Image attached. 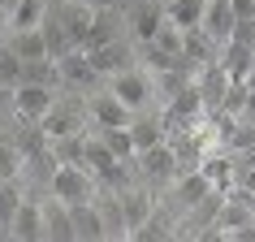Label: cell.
I'll return each instance as SVG.
<instances>
[{"label": "cell", "mask_w": 255, "mask_h": 242, "mask_svg": "<svg viewBox=\"0 0 255 242\" xmlns=\"http://www.w3.org/2000/svg\"><path fill=\"white\" fill-rule=\"evenodd\" d=\"M203 9H208V0H164V17H169L177 30L199 26V22H203Z\"/></svg>", "instance_id": "cell-22"}, {"label": "cell", "mask_w": 255, "mask_h": 242, "mask_svg": "<svg viewBox=\"0 0 255 242\" xmlns=\"http://www.w3.org/2000/svg\"><path fill=\"white\" fill-rule=\"evenodd\" d=\"M56 104V87L43 82H17L13 87V117L17 121H43V113Z\"/></svg>", "instance_id": "cell-6"}, {"label": "cell", "mask_w": 255, "mask_h": 242, "mask_svg": "<svg viewBox=\"0 0 255 242\" xmlns=\"http://www.w3.org/2000/svg\"><path fill=\"white\" fill-rule=\"evenodd\" d=\"M39 212H43V238L48 242H74V221H69V208L61 199H39Z\"/></svg>", "instance_id": "cell-13"}, {"label": "cell", "mask_w": 255, "mask_h": 242, "mask_svg": "<svg viewBox=\"0 0 255 242\" xmlns=\"http://www.w3.org/2000/svg\"><path fill=\"white\" fill-rule=\"evenodd\" d=\"M173 238H177V216L164 208H156L143 225L130 229V242H173Z\"/></svg>", "instance_id": "cell-14"}, {"label": "cell", "mask_w": 255, "mask_h": 242, "mask_svg": "<svg viewBox=\"0 0 255 242\" xmlns=\"http://www.w3.org/2000/svg\"><path fill=\"white\" fill-rule=\"evenodd\" d=\"M9 48H13L22 61H35V56H48V43H43V30L30 26V30H13V39H9Z\"/></svg>", "instance_id": "cell-26"}, {"label": "cell", "mask_w": 255, "mask_h": 242, "mask_svg": "<svg viewBox=\"0 0 255 242\" xmlns=\"http://www.w3.org/2000/svg\"><path fill=\"white\" fill-rule=\"evenodd\" d=\"M39 30H43V43H48V56H52V61H61V56L74 48V43H69V35H65V26H61L56 4H48V13L39 17Z\"/></svg>", "instance_id": "cell-20"}, {"label": "cell", "mask_w": 255, "mask_h": 242, "mask_svg": "<svg viewBox=\"0 0 255 242\" xmlns=\"http://www.w3.org/2000/svg\"><path fill=\"white\" fill-rule=\"evenodd\" d=\"M242 121H247V125H255V91L251 87H247V104H242V113H238Z\"/></svg>", "instance_id": "cell-32"}, {"label": "cell", "mask_w": 255, "mask_h": 242, "mask_svg": "<svg viewBox=\"0 0 255 242\" xmlns=\"http://www.w3.org/2000/svg\"><path fill=\"white\" fill-rule=\"evenodd\" d=\"M95 208L104 216V238H126V212H121V199L117 190H95Z\"/></svg>", "instance_id": "cell-18"}, {"label": "cell", "mask_w": 255, "mask_h": 242, "mask_svg": "<svg viewBox=\"0 0 255 242\" xmlns=\"http://www.w3.org/2000/svg\"><path fill=\"white\" fill-rule=\"evenodd\" d=\"M164 26V4L160 0H138L134 9H130V30H134V39H151L156 30Z\"/></svg>", "instance_id": "cell-17"}, {"label": "cell", "mask_w": 255, "mask_h": 242, "mask_svg": "<svg viewBox=\"0 0 255 242\" xmlns=\"http://www.w3.org/2000/svg\"><path fill=\"white\" fill-rule=\"evenodd\" d=\"M13 113V87H0V117Z\"/></svg>", "instance_id": "cell-33"}, {"label": "cell", "mask_w": 255, "mask_h": 242, "mask_svg": "<svg viewBox=\"0 0 255 242\" xmlns=\"http://www.w3.org/2000/svg\"><path fill=\"white\" fill-rule=\"evenodd\" d=\"M17 82H22V56L9 43H0V87H17Z\"/></svg>", "instance_id": "cell-30"}, {"label": "cell", "mask_w": 255, "mask_h": 242, "mask_svg": "<svg viewBox=\"0 0 255 242\" xmlns=\"http://www.w3.org/2000/svg\"><path fill=\"white\" fill-rule=\"evenodd\" d=\"M17 173H22V151L13 138L0 134V177H17Z\"/></svg>", "instance_id": "cell-31"}, {"label": "cell", "mask_w": 255, "mask_h": 242, "mask_svg": "<svg viewBox=\"0 0 255 242\" xmlns=\"http://www.w3.org/2000/svg\"><path fill=\"white\" fill-rule=\"evenodd\" d=\"M126 130H130V138H134V156H138V151H147V147H156V143H164V138H169V130H164V121H156V117H143V113H134Z\"/></svg>", "instance_id": "cell-19"}, {"label": "cell", "mask_w": 255, "mask_h": 242, "mask_svg": "<svg viewBox=\"0 0 255 242\" xmlns=\"http://www.w3.org/2000/svg\"><path fill=\"white\" fill-rule=\"evenodd\" d=\"M52 4H56V13H61V26H65L69 43L82 48V43H87V30H91L95 9H91V4H82V0H52Z\"/></svg>", "instance_id": "cell-10"}, {"label": "cell", "mask_w": 255, "mask_h": 242, "mask_svg": "<svg viewBox=\"0 0 255 242\" xmlns=\"http://www.w3.org/2000/svg\"><path fill=\"white\" fill-rule=\"evenodd\" d=\"M56 164H82V147H87V134H61V138H48Z\"/></svg>", "instance_id": "cell-27"}, {"label": "cell", "mask_w": 255, "mask_h": 242, "mask_svg": "<svg viewBox=\"0 0 255 242\" xmlns=\"http://www.w3.org/2000/svg\"><path fill=\"white\" fill-rule=\"evenodd\" d=\"M13 143H17V151H22V160L48 151V134H43L39 121H22V125H17V134H13Z\"/></svg>", "instance_id": "cell-25"}, {"label": "cell", "mask_w": 255, "mask_h": 242, "mask_svg": "<svg viewBox=\"0 0 255 242\" xmlns=\"http://www.w3.org/2000/svg\"><path fill=\"white\" fill-rule=\"evenodd\" d=\"M134 173H138V182H143L151 195H156V190H169V186H173V177L182 173L173 143L164 138V143H156V147L138 151V156H134Z\"/></svg>", "instance_id": "cell-1"}, {"label": "cell", "mask_w": 255, "mask_h": 242, "mask_svg": "<svg viewBox=\"0 0 255 242\" xmlns=\"http://www.w3.org/2000/svg\"><path fill=\"white\" fill-rule=\"evenodd\" d=\"M56 74H61V87H69V91H78V95H91L95 87H100V69L91 65V56L82 52V48H69L61 61H56Z\"/></svg>", "instance_id": "cell-4"}, {"label": "cell", "mask_w": 255, "mask_h": 242, "mask_svg": "<svg viewBox=\"0 0 255 242\" xmlns=\"http://www.w3.org/2000/svg\"><path fill=\"white\" fill-rule=\"evenodd\" d=\"M9 238L13 242H43V212H39V199H35V195H26L22 208L13 212Z\"/></svg>", "instance_id": "cell-12"}, {"label": "cell", "mask_w": 255, "mask_h": 242, "mask_svg": "<svg viewBox=\"0 0 255 242\" xmlns=\"http://www.w3.org/2000/svg\"><path fill=\"white\" fill-rule=\"evenodd\" d=\"M13 4H17V0H0V22H9V13H13Z\"/></svg>", "instance_id": "cell-35"}, {"label": "cell", "mask_w": 255, "mask_h": 242, "mask_svg": "<svg viewBox=\"0 0 255 242\" xmlns=\"http://www.w3.org/2000/svg\"><path fill=\"white\" fill-rule=\"evenodd\" d=\"M195 169L212 182V190H225V195L234 190V156H225V151H221V156H203Z\"/></svg>", "instance_id": "cell-21"}, {"label": "cell", "mask_w": 255, "mask_h": 242, "mask_svg": "<svg viewBox=\"0 0 255 242\" xmlns=\"http://www.w3.org/2000/svg\"><path fill=\"white\" fill-rule=\"evenodd\" d=\"M108 91L117 95L121 104L130 108V113H143V108L151 104V91H156V82H151V74H143V69H117V74H108Z\"/></svg>", "instance_id": "cell-3"}, {"label": "cell", "mask_w": 255, "mask_h": 242, "mask_svg": "<svg viewBox=\"0 0 255 242\" xmlns=\"http://www.w3.org/2000/svg\"><path fill=\"white\" fill-rule=\"evenodd\" d=\"M69 221H74V242H104V216L91 203H74L69 208Z\"/></svg>", "instance_id": "cell-15"}, {"label": "cell", "mask_w": 255, "mask_h": 242, "mask_svg": "<svg viewBox=\"0 0 255 242\" xmlns=\"http://www.w3.org/2000/svg\"><path fill=\"white\" fill-rule=\"evenodd\" d=\"M117 30H121V13H117V9H95L91 30H87V43H82V48H95V43L117 39Z\"/></svg>", "instance_id": "cell-24"}, {"label": "cell", "mask_w": 255, "mask_h": 242, "mask_svg": "<svg viewBox=\"0 0 255 242\" xmlns=\"http://www.w3.org/2000/svg\"><path fill=\"white\" fill-rule=\"evenodd\" d=\"M242 82H247V87H251V91H255V61H251V65H247V74H242Z\"/></svg>", "instance_id": "cell-36"}, {"label": "cell", "mask_w": 255, "mask_h": 242, "mask_svg": "<svg viewBox=\"0 0 255 242\" xmlns=\"http://www.w3.org/2000/svg\"><path fill=\"white\" fill-rule=\"evenodd\" d=\"M48 4H52V0H17L13 13H9V26H13V30H30V26H39V17L48 13Z\"/></svg>", "instance_id": "cell-28"}, {"label": "cell", "mask_w": 255, "mask_h": 242, "mask_svg": "<svg viewBox=\"0 0 255 242\" xmlns=\"http://www.w3.org/2000/svg\"><path fill=\"white\" fill-rule=\"evenodd\" d=\"M95 190H100V182L91 177L87 164H56L52 177H48V195H56L65 208H74V203H91Z\"/></svg>", "instance_id": "cell-2"}, {"label": "cell", "mask_w": 255, "mask_h": 242, "mask_svg": "<svg viewBox=\"0 0 255 242\" xmlns=\"http://www.w3.org/2000/svg\"><path fill=\"white\" fill-rule=\"evenodd\" d=\"M82 104H87V125H100V130H108V125H130V117H134L113 91H100V87L91 95H82Z\"/></svg>", "instance_id": "cell-7"}, {"label": "cell", "mask_w": 255, "mask_h": 242, "mask_svg": "<svg viewBox=\"0 0 255 242\" xmlns=\"http://www.w3.org/2000/svg\"><path fill=\"white\" fill-rule=\"evenodd\" d=\"M234 22H238V13H234V4H229V0H208L199 26L212 35V43H225L229 35H234Z\"/></svg>", "instance_id": "cell-16"}, {"label": "cell", "mask_w": 255, "mask_h": 242, "mask_svg": "<svg viewBox=\"0 0 255 242\" xmlns=\"http://www.w3.org/2000/svg\"><path fill=\"white\" fill-rule=\"evenodd\" d=\"M82 52L91 56V65L100 69V78H108V74H117V69H130V65H134L130 43H121V35H117V39H108V43H95V48H82Z\"/></svg>", "instance_id": "cell-11"}, {"label": "cell", "mask_w": 255, "mask_h": 242, "mask_svg": "<svg viewBox=\"0 0 255 242\" xmlns=\"http://www.w3.org/2000/svg\"><path fill=\"white\" fill-rule=\"evenodd\" d=\"M0 182H4V177H0Z\"/></svg>", "instance_id": "cell-37"}, {"label": "cell", "mask_w": 255, "mask_h": 242, "mask_svg": "<svg viewBox=\"0 0 255 242\" xmlns=\"http://www.w3.org/2000/svg\"><path fill=\"white\" fill-rule=\"evenodd\" d=\"M100 138L108 143V151H113L117 160H134V138H130L126 125H108V130H100Z\"/></svg>", "instance_id": "cell-29"}, {"label": "cell", "mask_w": 255, "mask_h": 242, "mask_svg": "<svg viewBox=\"0 0 255 242\" xmlns=\"http://www.w3.org/2000/svg\"><path fill=\"white\" fill-rule=\"evenodd\" d=\"M82 4H91V9H117L121 0H82Z\"/></svg>", "instance_id": "cell-34"}, {"label": "cell", "mask_w": 255, "mask_h": 242, "mask_svg": "<svg viewBox=\"0 0 255 242\" xmlns=\"http://www.w3.org/2000/svg\"><path fill=\"white\" fill-rule=\"evenodd\" d=\"M82 121H87V104H74V100H56L48 113H43V134L48 138H61V134H78Z\"/></svg>", "instance_id": "cell-8"}, {"label": "cell", "mask_w": 255, "mask_h": 242, "mask_svg": "<svg viewBox=\"0 0 255 242\" xmlns=\"http://www.w3.org/2000/svg\"><path fill=\"white\" fill-rule=\"evenodd\" d=\"M117 199H121V212H126V238H130V229L143 225V221L156 212V195H151L143 182H134V186L117 190Z\"/></svg>", "instance_id": "cell-9"}, {"label": "cell", "mask_w": 255, "mask_h": 242, "mask_svg": "<svg viewBox=\"0 0 255 242\" xmlns=\"http://www.w3.org/2000/svg\"><path fill=\"white\" fill-rule=\"evenodd\" d=\"M26 190L17 186V177H4L0 182V238H9V225H13V212L22 208Z\"/></svg>", "instance_id": "cell-23"}, {"label": "cell", "mask_w": 255, "mask_h": 242, "mask_svg": "<svg viewBox=\"0 0 255 242\" xmlns=\"http://www.w3.org/2000/svg\"><path fill=\"white\" fill-rule=\"evenodd\" d=\"M208 195H212V182H208L199 169H182V173L173 177V186H169V208H173V216L182 221V216H186L199 199H208Z\"/></svg>", "instance_id": "cell-5"}]
</instances>
